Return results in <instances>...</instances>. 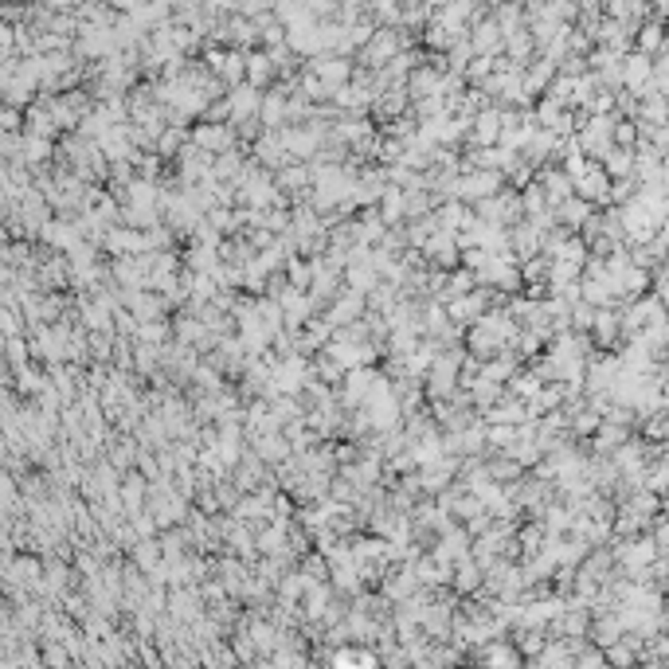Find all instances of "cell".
Returning <instances> with one entry per match:
<instances>
[{
    "label": "cell",
    "instance_id": "17",
    "mask_svg": "<svg viewBox=\"0 0 669 669\" xmlns=\"http://www.w3.org/2000/svg\"><path fill=\"white\" fill-rule=\"evenodd\" d=\"M134 462V446H118L114 451V466H130Z\"/></svg>",
    "mask_w": 669,
    "mask_h": 669
},
{
    "label": "cell",
    "instance_id": "18",
    "mask_svg": "<svg viewBox=\"0 0 669 669\" xmlns=\"http://www.w3.org/2000/svg\"><path fill=\"white\" fill-rule=\"evenodd\" d=\"M176 145H181V134L172 130V134H165V141H161V153H172Z\"/></svg>",
    "mask_w": 669,
    "mask_h": 669
},
{
    "label": "cell",
    "instance_id": "12",
    "mask_svg": "<svg viewBox=\"0 0 669 669\" xmlns=\"http://www.w3.org/2000/svg\"><path fill=\"white\" fill-rule=\"evenodd\" d=\"M458 587H462V591H474L477 587V564L462 560V568H458Z\"/></svg>",
    "mask_w": 669,
    "mask_h": 669
},
{
    "label": "cell",
    "instance_id": "13",
    "mask_svg": "<svg viewBox=\"0 0 669 669\" xmlns=\"http://www.w3.org/2000/svg\"><path fill=\"white\" fill-rule=\"evenodd\" d=\"M317 71L325 74L329 83H341L344 74H349V67H344V63H337V59H333V63H317Z\"/></svg>",
    "mask_w": 669,
    "mask_h": 669
},
{
    "label": "cell",
    "instance_id": "9",
    "mask_svg": "<svg viewBox=\"0 0 669 669\" xmlns=\"http://www.w3.org/2000/svg\"><path fill=\"white\" fill-rule=\"evenodd\" d=\"M325 607H329V591L325 587H309V595H305V615L317 619V615H325Z\"/></svg>",
    "mask_w": 669,
    "mask_h": 669
},
{
    "label": "cell",
    "instance_id": "10",
    "mask_svg": "<svg viewBox=\"0 0 669 669\" xmlns=\"http://www.w3.org/2000/svg\"><path fill=\"white\" fill-rule=\"evenodd\" d=\"M231 102H235V118H239V122H243L247 114H255V110H258V94H255V90H247V86L231 98Z\"/></svg>",
    "mask_w": 669,
    "mask_h": 669
},
{
    "label": "cell",
    "instance_id": "3",
    "mask_svg": "<svg viewBox=\"0 0 669 669\" xmlns=\"http://www.w3.org/2000/svg\"><path fill=\"white\" fill-rule=\"evenodd\" d=\"M196 145L207 149V153H216V149L227 153V149H231V134H227V130H216V125H204V130L196 134Z\"/></svg>",
    "mask_w": 669,
    "mask_h": 669
},
{
    "label": "cell",
    "instance_id": "1",
    "mask_svg": "<svg viewBox=\"0 0 669 669\" xmlns=\"http://www.w3.org/2000/svg\"><path fill=\"white\" fill-rule=\"evenodd\" d=\"M497 184H501V176L493 169H477V172H470V176H462V181H454L451 192L470 196V200H486V196H493Z\"/></svg>",
    "mask_w": 669,
    "mask_h": 669
},
{
    "label": "cell",
    "instance_id": "8",
    "mask_svg": "<svg viewBox=\"0 0 669 669\" xmlns=\"http://www.w3.org/2000/svg\"><path fill=\"white\" fill-rule=\"evenodd\" d=\"M497 134H501V114H497V110H489L486 118L477 122V141H482V145H489Z\"/></svg>",
    "mask_w": 669,
    "mask_h": 669
},
{
    "label": "cell",
    "instance_id": "11",
    "mask_svg": "<svg viewBox=\"0 0 669 669\" xmlns=\"http://www.w3.org/2000/svg\"><path fill=\"white\" fill-rule=\"evenodd\" d=\"M391 36H380V39H372V48H368V63H380V59H388L391 55Z\"/></svg>",
    "mask_w": 669,
    "mask_h": 669
},
{
    "label": "cell",
    "instance_id": "4",
    "mask_svg": "<svg viewBox=\"0 0 669 669\" xmlns=\"http://www.w3.org/2000/svg\"><path fill=\"white\" fill-rule=\"evenodd\" d=\"M486 298H489V294H474V298H454V302H451V317H454V321H466V317L474 321V317L486 309Z\"/></svg>",
    "mask_w": 669,
    "mask_h": 669
},
{
    "label": "cell",
    "instance_id": "6",
    "mask_svg": "<svg viewBox=\"0 0 669 669\" xmlns=\"http://www.w3.org/2000/svg\"><path fill=\"white\" fill-rule=\"evenodd\" d=\"M43 239H48L51 247H74V227L71 223H43Z\"/></svg>",
    "mask_w": 669,
    "mask_h": 669
},
{
    "label": "cell",
    "instance_id": "16",
    "mask_svg": "<svg viewBox=\"0 0 669 669\" xmlns=\"http://www.w3.org/2000/svg\"><path fill=\"white\" fill-rule=\"evenodd\" d=\"M482 657H486V661H517V657H513L509 650H501V646H493V650H486V654H482Z\"/></svg>",
    "mask_w": 669,
    "mask_h": 669
},
{
    "label": "cell",
    "instance_id": "14",
    "mask_svg": "<svg viewBox=\"0 0 669 669\" xmlns=\"http://www.w3.org/2000/svg\"><path fill=\"white\" fill-rule=\"evenodd\" d=\"M263 118H267L270 125H278L282 118H286V102H278V98H270V102H267V110H263Z\"/></svg>",
    "mask_w": 669,
    "mask_h": 669
},
{
    "label": "cell",
    "instance_id": "15",
    "mask_svg": "<svg viewBox=\"0 0 669 669\" xmlns=\"http://www.w3.org/2000/svg\"><path fill=\"white\" fill-rule=\"evenodd\" d=\"M509 376V360H489L486 364V380H505Z\"/></svg>",
    "mask_w": 669,
    "mask_h": 669
},
{
    "label": "cell",
    "instance_id": "7",
    "mask_svg": "<svg viewBox=\"0 0 669 669\" xmlns=\"http://www.w3.org/2000/svg\"><path fill=\"white\" fill-rule=\"evenodd\" d=\"M258 548H263V552H270V556L286 552V533H282V524H274V528H267V533L258 536Z\"/></svg>",
    "mask_w": 669,
    "mask_h": 669
},
{
    "label": "cell",
    "instance_id": "2",
    "mask_svg": "<svg viewBox=\"0 0 669 669\" xmlns=\"http://www.w3.org/2000/svg\"><path fill=\"white\" fill-rule=\"evenodd\" d=\"M172 619H181V622H196L200 619V595L196 591H172Z\"/></svg>",
    "mask_w": 669,
    "mask_h": 669
},
{
    "label": "cell",
    "instance_id": "5",
    "mask_svg": "<svg viewBox=\"0 0 669 669\" xmlns=\"http://www.w3.org/2000/svg\"><path fill=\"white\" fill-rule=\"evenodd\" d=\"M360 305H364V302H360V294H356V290H349V294H344V298H341V302L333 305V313H329V321H333V325H341V321H344V325H349V321H353V317L360 313Z\"/></svg>",
    "mask_w": 669,
    "mask_h": 669
}]
</instances>
